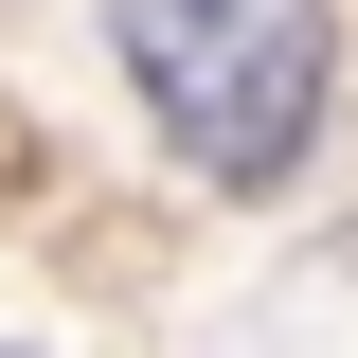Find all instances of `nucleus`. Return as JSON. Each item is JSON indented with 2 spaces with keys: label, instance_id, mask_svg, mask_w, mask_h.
Here are the masks:
<instances>
[{
  "label": "nucleus",
  "instance_id": "f257e3e1",
  "mask_svg": "<svg viewBox=\"0 0 358 358\" xmlns=\"http://www.w3.org/2000/svg\"><path fill=\"white\" fill-rule=\"evenodd\" d=\"M108 36H126V90L162 108V143L197 179H287L322 126V72H341V36H322V0H108Z\"/></svg>",
  "mask_w": 358,
  "mask_h": 358
}]
</instances>
